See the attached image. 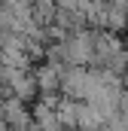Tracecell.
Returning a JSON list of instances; mask_svg holds the SVG:
<instances>
[{"mask_svg": "<svg viewBox=\"0 0 128 131\" xmlns=\"http://www.w3.org/2000/svg\"><path fill=\"white\" fill-rule=\"evenodd\" d=\"M61 73L64 70L58 64H46L40 73H37V85H40L43 92H55V89L61 85Z\"/></svg>", "mask_w": 128, "mask_h": 131, "instance_id": "obj_1", "label": "cell"}]
</instances>
